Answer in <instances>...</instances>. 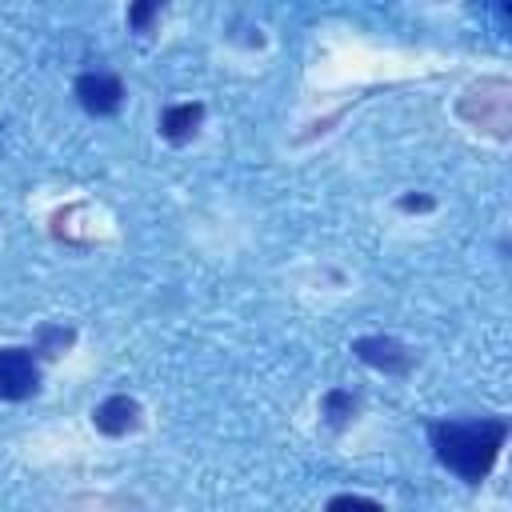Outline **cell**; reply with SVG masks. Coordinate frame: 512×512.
I'll use <instances>...</instances> for the list:
<instances>
[{
	"instance_id": "1",
	"label": "cell",
	"mask_w": 512,
	"mask_h": 512,
	"mask_svg": "<svg viewBox=\"0 0 512 512\" xmlns=\"http://www.w3.org/2000/svg\"><path fill=\"white\" fill-rule=\"evenodd\" d=\"M432 436V448H436V460L456 472L460 480L476 484L492 472L500 448H504V420H440L428 428Z\"/></svg>"
},
{
	"instance_id": "2",
	"label": "cell",
	"mask_w": 512,
	"mask_h": 512,
	"mask_svg": "<svg viewBox=\"0 0 512 512\" xmlns=\"http://www.w3.org/2000/svg\"><path fill=\"white\" fill-rule=\"evenodd\" d=\"M40 384L36 360L24 348H0V400H24Z\"/></svg>"
},
{
	"instance_id": "3",
	"label": "cell",
	"mask_w": 512,
	"mask_h": 512,
	"mask_svg": "<svg viewBox=\"0 0 512 512\" xmlns=\"http://www.w3.org/2000/svg\"><path fill=\"white\" fill-rule=\"evenodd\" d=\"M76 100L92 116H112L124 100V84L112 72H84L76 76Z\"/></svg>"
},
{
	"instance_id": "4",
	"label": "cell",
	"mask_w": 512,
	"mask_h": 512,
	"mask_svg": "<svg viewBox=\"0 0 512 512\" xmlns=\"http://www.w3.org/2000/svg\"><path fill=\"white\" fill-rule=\"evenodd\" d=\"M352 352H356L364 364L384 368V372H404V368H408V352H404V344L392 340V336H364V340L352 344Z\"/></svg>"
},
{
	"instance_id": "5",
	"label": "cell",
	"mask_w": 512,
	"mask_h": 512,
	"mask_svg": "<svg viewBox=\"0 0 512 512\" xmlns=\"http://www.w3.org/2000/svg\"><path fill=\"white\" fill-rule=\"evenodd\" d=\"M92 420H96L100 432L124 436V432H132V428L140 424V404H136L132 396H108V400L92 412Z\"/></svg>"
},
{
	"instance_id": "6",
	"label": "cell",
	"mask_w": 512,
	"mask_h": 512,
	"mask_svg": "<svg viewBox=\"0 0 512 512\" xmlns=\"http://www.w3.org/2000/svg\"><path fill=\"white\" fill-rule=\"evenodd\" d=\"M200 120H204V104H172V108H164V116H160V132H164L172 144H184V140L200 128Z\"/></svg>"
},
{
	"instance_id": "7",
	"label": "cell",
	"mask_w": 512,
	"mask_h": 512,
	"mask_svg": "<svg viewBox=\"0 0 512 512\" xmlns=\"http://www.w3.org/2000/svg\"><path fill=\"white\" fill-rule=\"evenodd\" d=\"M352 408H356V400H352L348 392H328V396H324V416H328V424H344V420L352 416Z\"/></svg>"
},
{
	"instance_id": "8",
	"label": "cell",
	"mask_w": 512,
	"mask_h": 512,
	"mask_svg": "<svg viewBox=\"0 0 512 512\" xmlns=\"http://www.w3.org/2000/svg\"><path fill=\"white\" fill-rule=\"evenodd\" d=\"M324 512H384V508H380L376 500H368V496H352V492H344V496H332Z\"/></svg>"
},
{
	"instance_id": "9",
	"label": "cell",
	"mask_w": 512,
	"mask_h": 512,
	"mask_svg": "<svg viewBox=\"0 0 512 512\" xmlns=\"http://www.w3.org/2000/svg\"><path fill=\"white\" fill-rule=\"evenodd\" d=\"M152 16H156V4H136V8L128 12V24H132V28H144Z\"/></svg>"
},
{
	"instance_id": "10",
	"label": "cell",
	"mask_w": 512,
	"mask_h": 512,
	"mask_svg": "<svg viewBox=\"0 0 512 512\" xmlns=\"http://www.w3.org/2000/svg\"><path fill=\"white\" fill-rule=\"evenodd\" d=\"M400 208H404V212H412V208H432V200H428V196H404Z\"/></svg>"
}]
</instances>
